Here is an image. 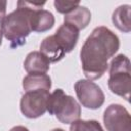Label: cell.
Instances as JSON below:
<instances>
[{
  "label": "cell",
  "mask_w": 131,
  "mask_h": 131,
  "mask_svg": "<svg viewBox=\"0 0 131 131\" xmlns=\"http://www.w3.org/2000/svg\"><path fill=\"white\" fill-rule=\"evenodd\" d=\"M24 68L29 74H46L50 68V62L40 51H32L27 55L24 61Z\"/></svg>",
  "instance_id": "30bf717a"
},
{
  "label": "cell",
  "mask_w": 131,
  "mask_h": 131,
  "mask_svg": "<svg viewBox=\"0 0 131 131\" xmlns=\"http://www.w3.org/2000/svg\"><path fill=\"white\" fill-rule=\"evenodd\" d=\"M130 8L131 6L128 4L120 5L113 12L112 20L113 24L122 32L129 33L131 30L130 25Z\"/></svg>",
  "instance_id": "5bb4252c"
},
{
  "label": "cell",
  "mask_w": 131,
  "mask_h": 131,
  "mask_svg": "<svg viewBox=\"0 0 131 131\" xmlns=\"http://www.w3.org/2000/svg\"><path fill=\"white\" fill-rule=\"evenodd\" d=\"M103 124L107 131H131V117L119 103L110 104L103 113Z\"/></svg>",
  "instance_id": "52a82bcc"
},
{
  "label": "cell",
  "mask_w": 131,
  "mask_h": 131,
  "mask_svg": "<svg viewBox=\"0 0 131 131\" xmlns=\"http://www.w3.org/2000/svg\"><path fill=\"white\" fill-rule=\"evenodd\" d=\"M120 48L119 37L108 28L96 27L86 39L80 51L82 70L87 80L102 77L108 68V59Z\"/></svg>",
  "instance_id": "6da1fadb"
},
{
  "label": "cell",
  "mask_w": 131,
  "mask_h": 131,
  "mask_svg": "<svg viewBox=\"0 0 131 131\" xmlns=\"http://www.w3.org/2000/svg\"><path fill=\"white\" fill-rule=\"evenodd\" d=\"M70 131H104L96 120H77L71 123Z\"/></svg>",
  "instance_id": "9a60e30c"
},
{
  "label": "cell",
  "mask_w": 131,
  "mask_h": 131,
  "mask_svg": "<svg viewBox=\"0 0 131 131\" xmlns=\"http://www.w3.org/2000/svg\"><path fill=\"white\" fill-rule=\"evenodd\" d=\"M55 19L53 14L46 9H35L32 15V31L43 33L49 31L54 26Z\"/></svg>",
  "instance_id": "8fae6325"
},
{
  "label": "cell",
  "mask_w": 131,
  "mask_h": 131,
  "mask_svg": "<svg viewBox=\"0 0 131 131\" xmlns=\"http://www.w3.org/2000/svg\"><path fill=\"white\" fill-rule=\"evenodd\" d=\"M51 131H64V130H62V129H60V128H56V129H53V130H51Z\"/></svg>",
  "instance_id": "d6986e66"
},
{
  "label": "cell",
  "mask_w": 131,
  "mask_h": 131,
  "mask_svg": "<svg viewBox=\"0 0 131 131\" xmlns=\"http://www.w3.org/2000/svg\"><path fill=\"white\" fill-rule=\"evenodd\" d=\"M53 35L66 53L71 52L76 47L79 40V30L67 23H63Z\"/></svg>",
  "instance_id": "ba28073f"
},
{
  "label": "cell",
  "mask_w": 131,
  "mask_h": 131,
  "mask_svg": "<svg viewBox=\"0 0 131 131\" xmlns=\"http://www.w3.org/2000/svg\"><path fill=\"white\" fill-rule=\"evenodd\" d=\"M1 44H2V33L0 31V46H1Z\"/></svg>",
  "instance_id": "ffe728a7"
},
{
  "label": "cell",
  "mask_w": 131,
  "mask_h": 131,
  "mask_svg": "<svg viewBox=\"0 0 131 131\" xmlns=\"http://www.w3.org/2000/svg\"><path fill=\"white\" fill-rule=\"evenodd\" d=\"M110 77L107 85L110 90L127 101L130 98L131 75L130 60L124 54L116 55L110 62Z\"/></svg>",
  "instance_id": "3957f363"
},
{
  "label": "cell",
  "mask_w": 131,
  "mask_h": 131,
  "mask_svg": "<svg viewBox=\"0 0 131 131\" xmlns=\"http://www.w3.org/2000/svg\"><path fill=\"white\" fill-rule=\"evenodd\" d=\"M23 88L26 92L34 90L49 91L51 88V79L47 74H29L23 79Z\"/></svg>",
  "instance_id": "7c38bea8"
},
{
  "label": "cell",
  "mask_w": 131,
  "mask_h": 131,
  "mask_svg": "<svg viewBox=\"0 0 131 131\" xmlns=\"http://www.w3.org/2000/svg\"><path fill=\"white\" fill-rule=\"evenodd\" d=\"M63 19L64 23L74 26L76 29L80 31L85 29L89 25L91 20V12L87 7L79 5L73 11L66 14Z\"/></svg>",
  "instance_id": "4fadbf2b"
},
{
  "label": "cell",
  "mask_w": 131,
  "mask_h": 131,
  "mask_svg": "<svg viewBox=\"0 0 131 131\" xmlns=\"http://www.w3.org/2000/svg\"><path fill=\"white\" fill-rule=\"evenodd\" d=\"M47 112L54 115L63 124H71L80 119L81 106L78 101L64 93L62 89H56L47 99Z\"/></svg>",
  "instance_id": "277c9868"
},
{
  "label": "cell",
  "mask_w": 131,
  "mask_h": 131,
  "mask_svg": "<svg viewBox=\"0 0 131 131\" xmlns=\"http://www.w3.org/2000/svg\"><path fill=\"white\" fill-rule=\"evenodd\" d=\"M53 5L57 12L62 14H68L71 11H73L75 8H77L80 5V2H73V1H61V0H55L53 2Z\"/></svg>",
  "instance_id": "2e32d148"
},
{
  "label": "cell",
  "mask_w": 131,
  "mask_h": 131,
  "mask_svg": "<svg viewBox=\"0 0 131 131\" xmlns=\"http://www.w3.org/2000/svg\"><path fill=\"white\" fill-rule=\"evenodd\" d=\"M6 6H7V2H6L5 0H0V23H1V20L5 17Z\"/></svg>",
  "instance_id": "e0dca14e"
},
{
  "label": "cell",
  "mask_w": 131,
  "mask_h": 131,
  "mask_svg": "<svg viewBox=\"0 0 131 131\" xmlns=\"http://www.w3.org/2000/svg\"><path fill=\"white\" fill-rule=\"evenodd\" d=\"M75 91L80 103L86 108L97 110L104 102V94L101 88L90 80L82 79L77 81Z\"/></svg>",
  "instance_id": "8992f818"
},
{
  "label": "cell",
  "mask_w": 131,
  "mask_h": 131,
  "mask_svg": "<svg viewBox=\"0 0 131 131\" xmlns=\"http://www.w3.org/2000/svg\"><path fill=\"white\" fill-rule=\"evenodd\" d=\"M10 131H29V129L25 126H14L10 129Z\"/></svg>",
  "instance_id": "ac0fdd59"
},
{
  "label": "cell",
  "mask_w": 131,
  "mask_h": 131,
  "mask_svg": "<svg viewBox=\"0 0 131 131\" xmlns=\"http://www.w3.org/2000/svg\"><path fill=\"white\" fill-rule=\"evenodd\" d=\"M49 91L34 90L27 91L20 98V112L29 119H37L47 111V99Z\"/></svg>",
  "instance_id": "5b68a950"
},
{
  "label": "cell",
  "mask_w": 131,
  "mask_h": 131,
  "mask_svg": "<svg viewBox=\"0 0 131 131\" xmlns=\"http://www.w3.org/2000/svg\"><path fill=\"white\" fill-rule=\"evenodd\" d=\"M40 52L46 56L49 62H57L67 54L54 35H50L43 39L40 44Z\"/></svg>",
  "instance_id": "9c48e42d"
},
{
  "label": "cell",
  "mask_w": 131,
  "mask_h": 131,
  "mask_svg": "<svg viewBox=\"0 0 131 131\" xmlns=\"http://www.w3.org/2000/svg\"><path fill=\"white\" fill-rule=\"evenodd\" d=\"M45 2L18 1L17 8L10 12L0 23V31L9 42L11 48H16L26 43L32 31V15L35 9L42 8Z\"/></svg>",
  "instance_id": "7a4b0ae2"
}]
</instances>
